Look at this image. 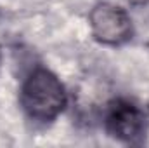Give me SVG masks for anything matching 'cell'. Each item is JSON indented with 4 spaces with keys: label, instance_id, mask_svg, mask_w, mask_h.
Masks as SVG:
<instances>
[{
    "label": "cell",
    "instance_id": "1",
    "mask_svg": "<svg viewBox=\"0 0 149 148\" xmlns=\"http://www.w3.org/2000/svg\"><path fill=\"white\" fill-rule=\"evenodd\" d=\"M21 103L31 118L52 120L66 106V92L54 73L38 68L23 85Z\"/></svg>",
    "mask_w": 149,
    "mask_h": 148
},
{
    "label": "cell",
    "instance_id": "2",
    "mask_svg": "<svg viewBox=\"0 0 149 148\" xmlns=\"http://www.w3.org/2000/svg\"><path fill=\"white\" fill-rule=\"evenodd\" d=\"M92 33L102 44L120 45L132 37V21L128 14L109 4H99L90 12Z\"/></svg>",
    "mask_w": 149,
    "mask_h": 148
},
{
    "label": "cell",
    "instance_id": "3",
    "mask_svg": "<svg viewBox=\"0 0 149 148\" xmlns=\"http://www.w3.org/2000/svg\"><path fill=\"white\" fill-rule=\"evenodd\" d=\"M106 127L111 136L127 143H134L144 134L146 127L144 111L127 99H116L108 108Z\"/></svg>",
    "mask_w": 149,
    "mask_h": 148
},
{
    "label": "cell",
    "instance_id": "4",
    "mask_svg": "<svg viewBox=\"0 0 149 148\" xmlns=\"http://www.w3.org/2000/svg\"><path fill=\"white\" fill-rule=\"evenodd\" d=\"M134 4H144V2H148V0H132Z\"/></svg>",
    "mask_w": 149,
    "mask_h": 148
}]
</instances>
